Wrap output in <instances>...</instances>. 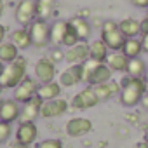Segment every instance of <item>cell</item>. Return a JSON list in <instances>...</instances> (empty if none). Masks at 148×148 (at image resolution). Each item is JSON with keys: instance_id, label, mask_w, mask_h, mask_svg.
<instances>
[{"instance_id": "6da1fadb", "label": "cell", "mask_w": 148, "mask_h": 148, "mask_svg": "<svg viewBox=\"0 0 148 148\" xmlns=\"http://www.w3.org/2000/svg\"><path fill=\"white\" fill-rule=\"evenodd\" d=\"M122 91H120V103L124 106H136L143 96L148 92V87L145 84L143 77H131L127 75L122 80Z\"/></svg>"}, {"instance_id": "7a4b0ae2", "label": "cell", "mask_w": 148, "mask_h": 148, "mask_svg": "<svg viewBox=\"0 0 148 148\" xmlns=\"http://www.w3.org/2000/svg\"><path fill=\"white\" fill-rule=\"evenodd\" d=\"M26 68H28V63L21 56L16 61L5 64L4 71L0 73V86H2L4 89H14V87H18V84L26 77Z\"/></svg>"}, {"instance_id": "3957f363", "label": "cell", "mask_w": 148, "mask_h": 148, "mask_svg": "<svg viewBox=\"0 0 148 148\" xmlns=\"http://www.w3.org/2000/svg\"><path fill=\"white\" fill-rule=\"evenodd\" d=\"M30 35H32V42L35 47L42 49L45 47L49 42H51V26L47 25L45 19H35L32 25H30Z\"/></svg>"}, {"instance_id": "277c9868", "label": "cell", "mask_w": 148, "mask_h": 148, "mask_svg": "<svg viewBox=\"0 0 148 148\" xmlns=\"http://www.w3.org/2000/svg\"><path fill=\"white\" fill-rule=\"evenodd\" d=\"M37 16V4L35 0H19V4L16 7L14 18L21 26H30L35 21Z\"/></svg>"}, {"instance_id": "5b68a950", "label": "cell", "mask_w": 148, "mask_h": 148, "mask_svg": "<svg viewBox=\"0 0 148 148\" xmlns=\"http://www.w3.org/2000/svg\"><path fill=\"white\" fill-rule=\"evenodd\" d=\"M38 87H40V86H37V80H35V79L25 77V79L18 84V87H14V99L23 105V103L30 101L33 96H37Z\"/></svg>"}, {"instance_id": "8992f818", "label": "cell", "mask_w": 148, "mask_h": 148, "mask_svg": "<svg viewBox=\"0 0 148 148\" xmlns=\"http://www.w3.org/2000/svg\"><path fill=\"white\" fill-rule=\"evenodd\" d=\"M35 77L40 84H47V82H54L56 77V63L51 58H42L37 61L35 64Z\"/></svg>"}, {"instance_id": "52a82bcc", "label": "cell", "mask_w": 148, "mask_h": 148, "mask_svg": "<svg viewBox=\"0 0 148 148\" xmlns=\"http://www.w3.org/2000/svg\"><path fill=\"white\" fill-rule=\"evenodd\" d=\"M98 103H99V99H98L92 86L82 89L80 92H77L75 96H73V99H71V106L77 108V110H89V108L96 106Z\"/></svg>"}, {"instance_id": "ba28073f", "label": "cell", "mask_w": 148, "mask_h": 148, "mask_svg": "<svg viewBox=\"0 0 148 148\" xmlns=\"http://www.w3.org/2000/svg\"><path fill=\"white\" fill-rule=\"evenodd\" d=\"M89 59V44L79 42L77 45L68 47L64 51V61L68 64H82Z\"/></svg>"}, {"instance_id": "9c48e42d", "label": "cell", "mask_w": 148, "mask_h": 148, "mask_svg": "<svg viewBox=\"0 0 148 148\" xmlns=\"http://www.w3.org/2000/svg\"><path fill=\"white\" fill-rule=\"evenodd\" d=\"M42 105H44V101H42L38 96H33L30 101L23 103V106H21V115H19V124H25V122H35V119L40 117Z\"/></svg>"}, {"instance_id": "30bf717a", "label": "cell", "mask_w": 148, "mask_h": 148, "mask_svg": "<svg viewBox=\"0 0 148 148\" xmlns=\"http://www.w3.org/2000/svg\"><path fill=\"white\" fill-rule=\"evenodd\" d=\"M21 115V106L19 103L12 98V99H0V120L12 124L16 120H19Z\"/></svg>"}, {"instance_id": "8fae6325", "label": "cell", "mask_w": 148, "mask_h": 148, "mask_svg": "<svg viewBox=\"0 0 148 148\" xmlns=\"http://www.w3.org/2000/svg\"><path fill=\"white\" fill-rule=\"evenodd\" d=\"M84 82V77H82V64H70L66 70L61 71L59 75V84L61 87H73Z\"/></svg>"}, {"instance_id": "7c38bea8", "label": "cell", "mask_w": 148, "mask_h": 148, "mask_svg": "<svg viewBox=\"0 0 148 148\" xmlns=\"http://www.w3.org/2000/svg\"><path fill=\"white\" fill-rule=\"evenodd\" d=\"M68 112V101L56 98L52 101H44L42 110H40V117L44 119H52V117H61Z\"/></svg>"}, {"instance_id": "4fadbf2b", "label": "cell", "mask_w": 148, "mask_h": 148, "mask_svg": "<svg viewBox=\"0 0 148 148\" xmlns=\"http://www.w3.org/2000/svg\"><path fill=\"white\" fill-rule=\"evenodd\" d=\"M92 131V122L84 117H75L66 122V134L71 138H80Z\"/></svg>"}, {"instance_id": "5bb4252c", "label": "cell", "mask_w": 148, "mask_h": 148, "mask_svg": "<svg viewBox=\"0 0 148 148\" xmlns=\"http://www.w3.org/2000/svg\"><path fill=\"white\" fill-rule=\"evenodd\" d=\"M101 40L108 45L110 51H122L127 38L119 28H113V30H101Z\"/></svg>"}, {"instance_id": "9a60e30c", "label": "cell", "mask_w": 148, "mask_h": 148, "mask_svg": "<svg viewBox=\"0 0 148 148\" xmlns=\"http://www.w3.org/2000/svg\"><path fill=\"white\" fill-rule=\"evenodd\" d=\"M38 136V129L35 125V122H25V124H19L18 131H16V141L18 143H23V145H32L35 143Z\"/></svg>"}, {"instance_id": "2e32d148", "label": "cell", "mask_w": 148, "mask_h": 148, "mask_svg": "<svg viewBox=\"0 0 148 148\" xmlns=\"http://www.w3.org/2000/svg\"><path fill=\"white\" fill-rule=\"evenodd\" d=\"M92 89H94V92H96V96H98V99H99V103H101V101H108L110 98H113V96L120 94L122 86H120L119 82L110 80V82H106V84L92 86Z\"/></svg>"}, {"instance_id": "e0dca14e", "label": "cell", "mask_w": 148, "mask_h": 148, "mask_svg": "<svg viewBox=\"0 0 148 148\" xmlns=\"http://www.w3.org/2000/svg\"><path fill=\"white\" fill-rule=\"evenodd\" d=\"M112 68L106 64V63H99L94 70H92V73H91V77H89V80H87V84L89 86H99V84H106V82H110L112 80Z\"/></svg>"}, {"instance_id": "ac0fdd59", "label": "cell", "mask_w": 148, "mask_h": 148, "mask_svg": "<svg viewBox=\"0 0 148 148\" xmlns=\"http://www.w3.org/2000/svg\"><path fill=\"white\" fill-rule=\"evenodd\" d=\"M106 64L112 68V71H127L129 58H127L122 51H113L112 54H108Z\"/></svg>"}, {"instance_id": "d6986e66", "label": "cell", "mask_w": 148, "mask_h": 148, "mask_svg": "<svg viewBox=\"0 0 148 148\" xmlns=\"http://www.w3.org/2000/svg\"><path fill=\"white\" fill-rule=\"evenodd\" d=\"M61 94V84L59 82H47V84H42L37 91V96L42 99V101H52L56 98H59Z\"/></svg>"}, {"instance_id": "ffe728a7", "label": "cell", "mask_w": 148, "mask_h": 148, "mask_svg": "<svg viewBox=\"0 0 148 148\" xmlns=\"http://www.w3.org/2000/svg\"><path fill=\"white\" fill-rule=\"evenodd\" d=\"M70 23L68 21H63V19H58L51 25V44L52 45H63V38H64V33L68 30Z\"/></svg>"}, {"instance_id": "44dd1931", "label": "cell", "mask_w": 148, "mask_h": 148, "mask_svg": "<svg viewBox=\"0 0 148 148\" xmlns=\"http://www.w3.org/2000/svg\"><path fill=\"white\" fill-rule=\"evenodd\" d=\"M11 42L19 49V51H25L28 49L30 45H33L32 42V35H30V30H26L25 26L19 28V30H14L12 35H11Z\"/></svg>"}, {"instance_id": "7402d4cb", "label": "cell", "mask_w": 148, "mask_h": 148, "mask_svg": "<svg viewBox=\"0 0 148 148\" xmlns=\"http://www.w3.org/2000/svg\"><path fill=\"white\" fill-rule=\"evenodd\" d=\"M70 25H71L73 30L77 32L80 42H86V40L91 37V25H89V21H87L86 18H82V16L71 18V19H70Z\"/></svg>"}, {"instance_id": "603a6c76", "label": "cell", "mask_w": 148, "mask_h": 148, "mask_svg": "<svg viewBox=\"0 0 148 148\" xmlns=\"http://www.w3.org/2000/svg\"><path fill=\"white\" fill-rule=\"evenodd\" d=\"M119 30L125 35V38H134L141 33V21L132 19V18H125L119 23Z\"/></svg>"}, {"instance_id": "cb8c5ba5", "label": "cell", "mask_w": 148, "mask_h": 148, "mask_svg": "<svg viewBox=\"0 0 148 148\" xmlns=\"http://www.w3.org/2000/svg\"><path fill=\"white\" fill-rule=\"evenodd\" d=\"M108 45L99 38V40H94L92 44H89V58L91 59H96L99 63H106V58H108Z\"/></svg>"}, {"instance_id": "d4e9b609", "label": "cell", "mask_w": 148, "mask_h": 148, "mask_svg": "<svg viewBox=\"0 0 148 148\" xmlns=\"http://www.w3.org/2000/svg\"><path fill=\"white\" fill-rule=\"evenodd\" d=\"M19 58V49L12 44V42H4L0 45V59H2L5 64L16 61Z\"/></svg>"}, {"instance_id": "484cf974", "label": "cell", "mask_w": 148, "mask_h": 148, "mask_svg": "<svg viewBox=\"0 0 148 148\" xmlns=\"http://www.w3.org/2000/svg\"><path fill=\"white\" fill-rule=\"evenodd\" d=\"M122 52L129 58V59H132V58H139V54L143 52V45H141V40L139 38H127L125 40V44H124V47H122Z\"/></svg>"}, {"instance_id": "4316f807", "label": "cell", "mask_w": 148, "mask_h": 148, "mask_svg": "<svg viewBox=\"0 0 148 148\" xmlns=\"http://www.w3.org/2000/svg\"><path fill=\"white\" fill-rule=\"evenodd\" d=\"M146 68L148 66L141 58H132V59H129V64H127V75H131V77H145Z\"/></svg>"}, {"instance_id": "83f0119b", "label": "cell", "mask_w": 148, "mask_h": 148, "mask_svg": "<svg viewBox=\"0 0 148 148\" xmlns=\"http://www.w3.org/2000/svg\"><path fill=\"white\" fill-rule=\"evenodd\" d=\"M35 4H37V16L40 19H47L54 11L56 0H35Z\"/></svg>"}, {"instance_id": "f1b7e54d", "label": "cell", "mask_w": 148, "mask_h": 148, "mask_svg": "<svg viewBox=\"0 0 148 148\" xmlns=\"http://www.w3.org/2000/svg\"><path fill=\"white\" fill-rule=\"evenodd\" d=\"M70 23V21H68ZM80 42V38H79V35H77V32L71 28V25L68 26V30H66V33H64V38H63V45L64 47H73V45H77Z\"/></svg>"}, {"instance_id": "f546056e", "label": "cell", "mask_w": 148, "mask_h": 148, "mask_svg": "<svg viewBox=\"0 0 148 148\" xmlns=\"http://www.w3.org/2000/svg\"><path fill=\"white\" fill-rule=\"evenodd\" d=\"M11 134H12V127H11V124L0 120V145H4V143L11 138Z\"/></svg>"}, {"instance_id": "4dcf8cb0", "label": "cell", "mask_w": 148, "mask_h": 148, "mask_svg": "<svg viewBox=\"0 0 148 148\" xmlns=\"http://www.w3.org/2000/svg\"><path fill=\"white\" fill-rule=\"evenodd\" d=\"M37 148H63L61 139H44L37 145Z\"/></svg>"}, {"instance_id": "1f68e13d", "label": "cell", "mask_w": 148, "mask_h": 148, "mask_svg": "<svg viewBox=\"0 0 148 148\" xmlns=\"http://www.w3.org/2000/svg\"><path fill=\"white\" fill-rule=\"evenodd\" d=\"M54 63H59V61H64V52L63 51H59L58 47L56 49H52V52H51V56H49Z\"/></svg>"}, {"instance_id": "d6a6232c", "label": "cell", "mask_w": 148, "mask_h": 148, "mask_svg": "<svg viewBox=\"0 0 148 148\" xmlns=\"http://www.w3.org/2000/svg\"><path fill=\"white\" fill-rule=\"evenodd\" d=\"M131 4L138 9H148V0H131Z\"/></svg>"}, {"instance_id": "836d02e7", "label": "cell", "mask_w": 148, "mask_h": 148, "mask_svg": "<svg viewBox=\"0 0 148 148\" xmlns=\"http://www.w3.org/2000/svg\"><path fill=\"white\" fill-rule=\"evenodd\" d=\"M141 45H143V52L148 54V33H141Z\"/></svg>"}, {"instance_id": "e575fe53", "label": "cell", "mask_w": 148, "mask_h": 148, "mask_svg": "<svg viewBox=\"0 0 148 148\" xmlns=\"http://www.w3.org/2000/svg\"><path fill=\"white\" fill-rule=\"evenodd\" d=\"M5 33H7V28L4 25H0V45H2L4 40H5Z\"/></svg>"}, {"instance_id": "d590c367", "label": "cell", "mask_w": 148, "mask_h": 148, "mask_svg": "<svg viewBox=\"0 0 148 148\" xmlns=\"http://www.w3.org/2000/svg\"><path fill=\"white\" fill-rule=\"evenodd\" d=\"M141 33H148V18L141 21Z\"/></svg>"}, {"instance_id": "8d00e7d4", "label": "cell", "mask_w": 148, "mask_h": 148, "mask_svg": "<svg viewBox=\"0 0 148 148\" xmlns=\"http://www.w3.org/2000/svg\"><path fill=\"white\" fill-rule=\"evenodd\" d=\"M141 103H143V106H145V108H148V92H146V94L143 96V99H141Z\"/></svg>"}, {"instance_id": "74e56055", "label": "cell", "mask_w": 148, "mask_h": 148, "mask_svg": "<svg viewBox=\"0 0 148 148\" xmlns=\"http://www.w3.org/2000/svg\"><path fill=\"white\" fill-rule=\"evenodd\" d=\"M12 148H30V146H28V145H23V143H18V141H16V143L12 145Z\"/></svg>"}, {"instance_id": "f35d334b", "label": "cell", "mask_w": 148, "mask_h": 148, "mask_svg": "<svg viewBox=\"0 0 148 148\" xmlns=\"http://www.w3.org/2000/svg\"><path fill=\"white\" fill-rule=\"evenodd\" d=\"M4 14V0H0V18Z\"/></svg>"}, {"instance_id": "ab89813d", "label": "cell", "mask_w": 148, "mask_h": 148, "mask_svg": "<svg viewBox=\"0 0 148 148\" xmlns=\"http://www.w3.org/2000/svg\"><path fill=\"white\" fill-rule=\"evenodd\" d=\"M4 68H5V63H4L2 59H0V73H2V71H4Z\"/></svg>"}, {"instance_id": "60d3db41", "label": "cell", "mask_w": 148, "mask_h": 148, "mask_svg": "<svg viewBox=\"0 0 148 148\" xmlns=\"http://www.w3.org/2000/svg\"><path fill=\"white\" fill-rule=\"evenodd\" d=\"M143 79H145V84H146V87H148V68H146V73H145Z\"/></svg>"}, {"instance_id": "b9f144b4", "label": "cell", "mask_w": 148, "mask_h": 148, "mask_svg": "<svg viewBox=\"0 0 148 148\" xmlns=\"http://www.w3.org/2000/svg\"><path fill=\"white\" fill-rule=\"evenodd\" d=\"M2 91H4V87H2V86H0V96H2Z\"/></svg>"}, {"instance_id": "7bdbcfd3", "label": "cell", "mask_w": 148, "mask_h": 148, "mask_svg": "<svg viewBox=\"0 0 148 148\" xmlns=\"http://www.w3.org/2000/svg\"><path fill=\"white\" fill-rule=\"evenodd\" d=\"M146 18H148V9H146Z\"/></svg>"}, {"instance_id": "ee69618b", "label": "cell", "mask_w": 148, "mask_h": 148, "mask_svg": "<svg viewBox=\"0 0 148 148\" xmlns=\"http://www.w3.org/2000/svg\"><path fill=\"white\" fill-rule=\"evenodd\" d=\"M146 143H148V138H146Z\"/></svg>"}]
</instances>
